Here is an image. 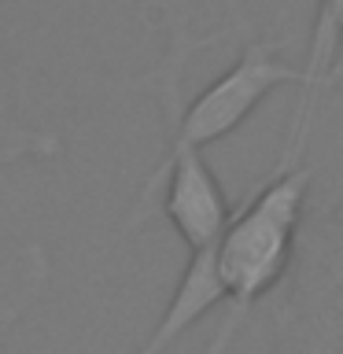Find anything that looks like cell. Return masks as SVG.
<instances>
[{
	"instance_id": "6da1fadb",
	"label": "cell",
	"mask_w": 343,
	"mask_h": 354,
	"mask_svg": "<svg viewBox=\"0 0 343 354\" xmlns=\"http://www.w3.org/2000/svg\"><path fill=\"white\" fill-rule=\"evenodd\" d=\"M144 26L163 30V52L148 71L122 77L115 93L148 96L163 118V155L203 151L248 122L273 88H303V66L288 63L292 37L232 19L210 30L192 26V11L166 0H140Z\"/></svg>"
},
{
	"instance_id": "7a4b0ae2",
	"label": "cell",
	"mask_w": 343,
	"mask_h": 354,
	"mask_svg": "<svg viewBox=\"0 0 343 354\" xmlns=\"http://www.w3.org/2000/svg\"><path fill=\"white\" fill-rule=\"evenodd\" d=\"M310 181L314 166L273 162L254 192L237 203L221 240L210 251L218 284L225 292V310L199 354H229L248 317L262 303H270L273 292L284 284L299 248V232L310 218Z\"/></svg>"
},
{
	"instance_id": "3957f363",
	"label": "cell",
	"mask_w": 343,
	"mask_h": 354,
	"mask_svg": "<svg viewBox=\"0 0 343 354\" xmlns=\"http://www.w3.org/2000/svg\"><path fill=\"white\" fill-rule=\"evenodd\" d=\"M259 354H343V196L306 218Z\"/></svg>"
},
{
	"instance_id": "277c9868",
	"label": "cell",
	"mask_w": 343,
	"mask_h": 354,
	"mask_svg": "<svg viewBox=\"0 0 343 354\" xmlns=\"http://www.w3.org/2000/svg\"><path fill=\"white\" fill-rule=\"evenodd\" d=\"M303 88L295 93L292 122L277 151V162H306V140L314 133L317 107L332 88H343V0H317V15L310 26Z\"/></svg>"
},
{
	"instance_id": "5b68a950",
	"label": "cell",
	"mask_w": 343,
	"mask_h": 354,
	"mask_svg": "<svg viewBox=\"0 0 343 354\" xmlns=\"http://www.w3.org/2000/svg\"><path fill=\"white\" fill-rule=\"evenodd\" d=\"M52 288V254L41 240L0 236V354Z\"/></svg>"
},
{
	"instance_id": "8992f818",
	"label": "cell",
	"mask_w": 343,
	"mask_h": 354,
	"mask_svg": "<svg viewBox=\"0 0 343 354\" xmlns=\"http://www.w3.org/2000/svg\"><path fill=\"white\" fill-rule=\"evenodd\" d=\"M63 155V137L55 129L30 126L22 118H0V170L22 162H48Z\"/></svg>"
},
{
	"instance_id": "52a82bcc",
	"label": "cell",
	"mask_w": 343,
	"mask_h": 354,
	"mask_svg": "<svg viewBox=\"0 0 343 354\" xmlns=\"http://www.w3.org/2000/svg\"><path fill=\"white\" fill-rule=\"evenodd\" d=\"M19 93H15V71H11L8 52L0 48V118H19Z\"/></svg>"
}]
</instances>
